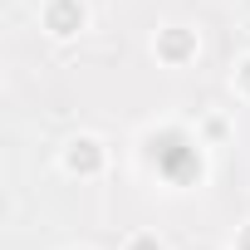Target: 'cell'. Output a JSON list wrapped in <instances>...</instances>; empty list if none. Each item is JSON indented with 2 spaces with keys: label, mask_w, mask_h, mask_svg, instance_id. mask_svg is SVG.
I'll return each instance as SVG.
<instances>
[{
  "label": "cell",
  "mask_w": 250,
  "mask_h": 250,
  "mask_svg": "<svg viewBox=\"0 0 250 250\" xmlns=\"http://www.w3.org/2000/svg\"><path fill=\"white\" fill-rule=\"evenodd\" d=\"M59 167L64 177H79V182H98L108 172V143L98 133H74L64 147H59Z\"/></svg>",
  "instance_id": "6da1fadb"
},
{
  "label": "cell",
  "mask_w": 250,
  "mask_h": 250,
  "mask_svg": "<svg viewBox=\"0 0 250 250\" xmlns=\"http://www.w3.org/2000/svg\"><path fill=\"white\" fill-rule=\"evenodd\" d=\"M152 54H157L162 69H187V64L201 54V35H196L191 25H162V30L152 35Z\"/></svg>",
  "instance_id": "7a4b0ae2"
},
{
  "label": "cell",
  "mask_w": 250,
  "mask_h": 250,
  "mask_svg": "<svg viewBox=\"0 0 250 250\" xmlns=\"http://www.w3.org/2000/svg\"><path fill=\"white\" fill-rule=\"evenodd\" d=\"M40 25H44L49 40H79L88 30V5L83 0H44Z\"/></svg>",
  "instance_id": "3957f363"
},
{
  "label": "cell",
  "mask_w": 250,
  "mask_h": 250,
  "mask_svg": "<svg viewBox=\"0 0 250 250\" xmlns=\"http://www.w3.org/2000/svg\"><path fill=\"white\" fill-rule=\"evenodd\" d=\"M123 250H167V245H162L157 230H133L128 240H123Z\"/></svg>",
  "instance_id": "277c9868"
},
{
  "label": "cell",
  "mask_w": 250,
  "mask_h": 250,
  "mask_svg": "<svg viewBox=\"0 0 250 250\" xmlns=\"http://www.w3.org/2000/svg\"><path fill=\"white\" fill-rule=\"evenodd\" d=\"M230 88H235V98H245V103H250V54L230 69Z\"/></svg>",
  "instance_id": "5b68a950"
},
{
  "label": "cell",
  "mask_w": 250,
  "mask_h": 250,
  "mask_svg": "<svg viewBox=\"0 0 250 250\" xmlns=\"http://www.w3.org/2000/svg\"><path fill=\"white\" fill-rule=\"evenodd\" d=\"M201 133H206V143H221V138L230 133V123H226L221 113H206V118H201Z\"/></svg>",
  "instance_id": "8992f818"
},
{
  "label": "cell",
  "mask_w": 250,
  "mask_h": 250,
  "mask_svg": "<svg viewBox=\"0 0 250 250\" xmlns=\"http://www.w3.org/2000/svg\"><path fill=\"white\" fill-rule=\"evenodd\" d=\"M69 250H83V245H69Z\"/></svg>",
  "instance_id": "52a82bcc"
}]
</instances>
